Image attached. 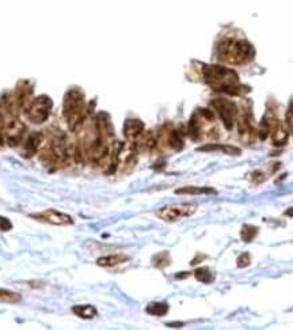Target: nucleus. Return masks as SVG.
<instances>
[{
	"mask_svg": "<svg viewBox=\"0 0 293 330\" xmlns=\"http://www.w3.org/2000/svg\"><path fill=\"white\" fill-rule=\"evenodd\" d=\"M198 209L197 204H191V202H183V204H174V205H167L158 209L155 214L159 219L167 223H174V221H179V220L190 218L191 215H194Z\"/></svg>",
	"mask_w": 293,
	"mask_h": 330,
	"instance_id": "nucleus-1",
	"label": "nucleus"
},
{
	"mask_svg": "<svg viewBox=\"0 0 293 330\" xmlns=\"http://www.w3.org/2000/svg\"><path fill=\"white\" fill-rule=\"evenodd\" d=\"M252 53V49L249 44L246 43H227L226 45H223L220 49V55L221 59L227 63H231V64H242L246 60H249Z\"/></svg>",
	"mask_w": 293,
	"mask_h": 330,
	"instance_id": "nucleus-2",
	"label": "nucleus"
},
{
	"mask_svg": "<svg viewBox=\"0 0 293 330\" xmlns=\"http://www.w3.org/2000/svg\"><path fill=\"white\" fill-rule=\"evenodd\" d=\"M33 219L45 221L49 224H55V226H71L73 224V218L67 214H63L60 211L56 209H45L42 212L30 215Z\"/></svg>",
	"mask_w": 293,
	"mask_h": 330,
	"instance_id": "nucleus-3",
	"label": "nucleus"
},
{
	"mask_svg": "<svg viewBox=\"0 0 293 330\" xmlns=\"http://www.w3.org/2000/svg\"><path fill=\"white\" fill-rule=\"evenodd\" d=\"M49 109H50V101L48 98H38L36 102L31 105L27 117L33 122H42L48 117Z\"/></svg>",
	"mask_w": 293,
	"mask_h": 330,
	"instance_id": "nucleus-4",
	"label": "nucleus"
},
{
	"mask_svg": "<svg viewBox=\"0 0 293 330\" xmlns=\"http://www.w3.org/2000/svg\"><path fill=\"white\" fill-rule=\"evenodd\" d=\"M24 132V125L21 121H17L14 120L11 121L6 128V140L7 144L11 147L18 146L19 141L22 139Z\"/></svg>",
	"mask_w": 293,
	"mask_h": 330,
	"instance_id": "nucleus-5",
	"label": "nucleus"
},
{
	"mask_svg": "<svg viewBox=\"0 0 293 330\" xmlns=\"http://www.w3.org/2000/svg\"><path fill=\"white\" fill-rule=\"evenodd\" d=\"M216 106H217V111H219L221 120L224 122L227 129L232 128V121H233V116H235V106L227 101H220V102H216Z\"/></svg>",
	"mask_w": 293,
	"mask_h": 330,
	"instance_id": "nucleus-6",
	"label": "nucleus"
},
{
	"mask_svg": "<svg viewBox=\"0 0 293 330\" xmlns=\"http://www.w3.org/2000/svg\"><path fill=\"white\" fill-rule=\"evenodd\" d=\"M41 134L40 133H33L26 140L24 143L23 148H22V156L23 158H31V156H34L38 151V147H40V143H41Z\"/></svg>",
	"mask_w": 293,
	"mask_h": 330,
	"instance_id": "nucleus-7",
	"label": "nucleus"
},
{
	"mask_svg": "<svg viewBox=\"0 0 293 330\" xmlns=\"http://www.w3.org/2000/svg\"><path fill=\"white\" fill-rule=\"evenodd\" d=\"M129 257L124 256V254H113V256H105L98 258L97 264L99 266H104V268H111V266H116L120 264L128 261Z\"/></svg>",
	"mask_w": 293,
	"mask_h": 330,
	"instance_id": "nucleus-8",
	"label": "nucleus"
},
{
	"mask_svg": "<svg viewBox=\"0 0 293 330\" xmlns=\"http://www.w3.org/2000/svg\"><path fill=\"white\" fill-rule=\"evenodd\" d=\"M177 195H216V190L212 188H207V186H183L179 189L175 190Z\"/></svg>",
	"mask_w": 293,
	"mask_h": 330,
	"instance_id": "nucleus-9",
	"label": "nucleus"
},
{
	"mask_svg": "<svg viewBox=\"0 0 293 330\" xmlns=\"http://www.w3.org/2000/svg\"><path fill=\"white\" fill-rule=\"evenodd\" d=\"M72 312L79 318H83V319H92V318L97 317L98 314L97 308L91 305L73 306Z\"/></svg>",
	"mask_w": 293,
	"mask_h": 330,
	"instance_id": "nucleus-10",
	"label": "nucleus"
},
{
	"mask_svg": "<svg viewBox=\"0 0 293 330\" xmlns=\"http://www.w3.org/2000/svg\"><path fill=\"white\" fill-rule=\"evenodd\" d=\"M146 311L153 317H163L168 312V305L165 302H153L146 306Z\"/></svg>",
	"mask_w": 293,
	"mask_h": 330,
	"instance_id": "nucleus-11",
	"label": "nucleus"
},
{
	"mask_svg": "<svg viewBox=\"0 0 293 330\" xmlns=\"http://www.w3.org/2000/svg\"><path fill=\"white\" fill-rule=\"evenodd\" d=\"M258 235V227L251 226V224H244L240 230V238L246 243H250L252 242L255 237Z\"/></svg>",
	"mask_w": 293,
	"mask_h": 330,
	"instance_id": "nucleus-12",
	"label": "nucleus"
},
{
	"mask_svg": "<svg viewBox=\"0 0 293 330\" xmlns=\"http://www.w3.org/2000/svg\"><path fill=\"white\" fill-rule=\"evenodd\" d=\"M194 277L200 283H204V284H210L214 280V275L212 273V270L209 268H205V266L195 269Z\"/></svg>",
	"mask_w": 293,
	"mask_h": 330,
	"instance_id": "nucleus-13",
	"label": "nucleus"
},
{
	"mask_svg": "<svg viewBox=\"0 0 293 330\" xmlns=\"http://www.w3.org/2000/svg\"><path fill=\"white\" fill-rule=\"evenodd\" d=\"M22 300L21 295L17 292H12L8 289H1L0 288V303H8V305H15Z\"/></svg>",
	"mask_w": 293,
	"mask_h": 330,
	"instance_id": "nucleus-14",
	"label": "nucleus"
},
{
	"mask_svg": "<svg viewBox=\"0 0 293 330\" xmlns=\"http://www.w3.org/2000/svg\"><path fill=\"white\" fill-rule=\"evenodd\" d=\"M141 131H143V125L137 120L129 121L126 124V136H128L129 139H136L140 134Z\"/></svg>",
	"mask_w": 293,
	"mask_h": 330,
	"instance_id": "nucleus-15",
	"label": "nucleus"
},
{
	"mask_svg": "<svg viewBox=\"0 0 293 330\" xmlns=\"http://www.w3.org/2000/svg\"><path fill=\"white\" fill-rule=\"evenodd\" d=\"M171 263V258L168 256V253H159L156 256L152 258V264L156 266V268H166V266H168Z\"/></svg>",
	"mask_w": 293,
	"mask_h": 330,
	"instance_id": "nucleus-16",
	"label": "nucleus"
},
{
	"mask_svg": "<svg viewBox=\"0 0 293 330\" xmlns=\"http://www.w3.org/2000/svg\"><path fill=\"white\" fill-rule=\"evenodd\" d=\"M287 140L288 132L281 125H278L277 129L274 131V133H273V143H274L275 146H284L287 143Z\"/></svg>",
	"mask_w": 293,
	"mask_h": 330,
	"instance_id": "nucleus-17",
	"label": "nucleus"
},
{
	"mask_svg": "<svg viewBox=\"0 0 293 330\" xmlns=\"http://www.w3.org/2000/svg\"><path fill=\"white\" fill-rule=\"evenodd\" d=\"M251 264L250 253H243L238 257V268H247Z\"/></svg>",
	"mask_w": 293,
	"mask_h": 330,
	"instance_id": "nucleus-18",
	"label": "nucleus"
},
{
	"mask_svg": "<svg viewBox=\"0 0 293 330\" xmlns=\"http://www.w3.org/2000/svg\"><path fill=\"white\" fill-rule=\"evenodd\" d=\"M12 230V223L10 219H7L4 216H0V232H7Z\"/></svg>",
	"mask_w": 293,
	"mask_h": 330,
	"instance_id": "nucleus-19",
	"label": "nucleus"
},
{
	"mask_svg": "<svg viewBox=\"0 0 293 330\" xmlns=\"http://www.w3.org/2000/svg\"><path fill=\"white\" fill-rule=\"evenodd\" d=\"M3 127H4V124H3V118L0 116V143H1V136H3Z\"/></svg>",
	"mask_w": 293,
	"mask_h": 330,
	"instance_id": "nucleus-20",
	"label": "nucleus"
},
{
	"mask_svg": "<svg viewBox=\"0 0 293 330\" xmlns=\"http://www.w3.org/2000/svg\"><path fill=\"white\" fill-rule=\"evenodd\" d=\"M289 111H291V113H293V104H292V106H291V110H289Z\"/></svg>",
	"mask_w": 293,
	"mask_h": 330,
	"instance_id": "nucleus-21",
	"label": "nucleus"
}]
</instances>
